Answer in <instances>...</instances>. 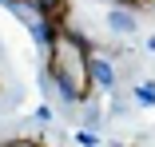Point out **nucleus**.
<instances>
[{"label": "nucleus", "instance_id": "f257e3e1", "mask_svg": "<svg viewBox=\"0 0 155 147\" xmlns=\"http://www.w3.org/2000/svg\"><path fill=\"white\" fill-rule=\"evenodd\" d=\"M32 36L44 48V76L56 87V96L80 107L91 96L100 92L96 76H91V64H96V48H91L76 28H48V24H32Z\"/></svg>", "mask_w": 155, "mask_h": 147}, {"label": "nucleus", "instance_id": "f03ea898", "mask_svg": "<svg viewBox=\"0 0 155 147\" xmlns=\"http://www.w3.org/2000/svg\"><path fill=\"white\" fill-rule=\"evenodd\" d=\"M107 4H111V8H123V12H131V16H135V12H151V8H155V0H107Z\"/></svg>", "mask_w": 155, "mask_h": 147}]
</instances>
